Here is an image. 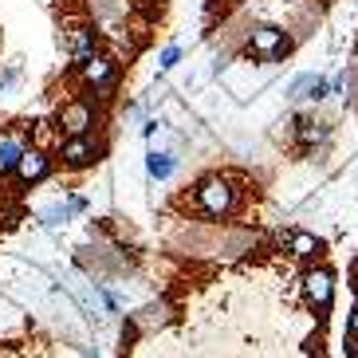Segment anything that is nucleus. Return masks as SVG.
I'll return each mask as SVG.
<instances>
[{"mask_svg":"<svg viewBox=\"0 0 358 358\" xmlns=\"http://www.w3.org/2000/svg\"><path fill=\"white\" fill-rule=\"evenodd\" d=\"M193 205H197L201 217L209 221H224L232 209H236V189H232L229 178H205L193 193Z\"/></svg>","mask_w":358,"mask_h":358,"instance_id":"obj_1","label":"nucleus"},{"mask_svg":"<svg viewBox=\"0 0 358 358\" xmlns=\"http://www.w3.org/2000/svg\"><path fill=\"white\" fill-rule=\"evenodd\" d=\"M16 83H20V64H8L0 71V99H8L16 91Z\"/></svg>","mask_w":358,"mask_h":358,"instance_id":"obj_15","label":"nucleus"},{"mask_svg":"<svg viewBox=\"0 0 358 358\" xmlns=\"http://www.w3.org/2000/svg\"><path fill=\"white\" fill-rule=\"evenodd\" d=\"M350 335H358V307L350 311Z\"/></svg>","mask_w":358,"mask_h":358,"instance_id":"obj_18","label":"nucleus"},{"mask_svg":"<svg viewBox=\"0 0 358 358\" xmlns=\"http://www.w3.org/2000/svg\"><path fill=\"white\" fill-rule=\"evenodd\" d=\"M347 347H350V355L358 358V335H350V343H347Z\"/></svg>","mask_w":358,"mask_h":358,"instance_id":"obj_19","label":"nucleus"},{"mask_svg":"<svg viewBox=\"0 0 358 358\" xmlns=\"http://www.w3.org/2000/svg\"><path fill=\"white\" fill-rule=\"evenodd\" d=\"M99 122V106L91 99H67L59 110V127L67 130V138L75 134H91V127Z\"/></svg>","mask_w":358,"mask_h":358,"instance_id":"obj_5","label":"nucleus"},{"mask_svg":"<svg viewBox=\"0 0 358 358\" xmlns=\"http://www.w3.org/2000/svg\"><path fill=\"white\" fill-rule=\"evenodd\" d=\"M67 217H71V209H67V201H64V205H55V209L43 213V224H48V229H55V224L67 221Z\"/></svg>","mask_w":358,"mask_h":358,"instance_id":"obj_17","label":"nucleus"},{"mask_svg":"<svg viewBox=\"0 0 358 358\" xmlns=\"http://www.w3.org/2000/svg\"><path fill=\"white\" fill-rule=\"evenodd\" d=\"M295 138L303 146H323L327 138H331V127L319 122V118H311V115H303V118H295Z\"/></svg>","mask_w":358,"mask_h":358,"instance_id":"obj_9","label":"nucleus"},{"mask_svg":"<svg viewBox=\"0 0 358 358\" xmlns=\"http://www.w3.org/2000/svg\"><path fill=\"white\" fill-rule=\"evenodd\" d=\"M303 292H307V299H311L315 311H327L331 299H335V275L327 272V268H311L303 275Z\"/></svg>","mask_w":358,"mask_h":358,"instance_id":"obj_7","label":"nucleus"},{"mask_svg":"<svg viewBox=\"0 0 358 358\" xmlns=\"http://www.w3.org/2000/svg\"><path fill=\"white\" fill-rule=\"evenodd\" d=\"M327 95H331V83H327L323 75H315V71L295 75L292 87H287V99H292V103H323Z\"/></svg>","mask_w":358,"mask_h":358,"instance_id":"obj_6","label":"nucleus"},{"mask_svg":"<svg viewBox=\"0 0 358 358\" xmlns=\"http://www.w3.org/2000/svg\"><path fill=\"white\" fill-rule=\"evenodd\" d=\"M178 64H181V48H178V43L162 48V55H158V71H173Z\"/></svg>","mask_w":358,"mask_h":358,"instance_id":"obj_16","label":"nucleus"},{"mask_svg":"<svg viewBox=\"0 0 358 358\" xmlns=\"http://www.w3.org/2000/svg\"><path fill=\"white\" fill-rule=\"evenodd\" d=\"M103 138H95V134H75V138H64L59 142V158H64V166H71V169H83V166H91V162H99L103 158Z\"/></svg>","mask_w":358,"mask_h":358,"instance_id":"obj_4","label":"nucleus"},{"mask_svg":"<svg viewBox=\"0 0 358 358\" xmlns=\"http://www.w3.org/2000/svg\"><path fill=\"white\" fill-rule=\"evenodd\" d=\"M12 173L20 178V185H36V181H43L52 173V162H48V154H40V150H24Z\"/></svg>","mask_w":358,"mask_h":358,"instance_id":"obj_8","label":"nucleus"},{"mask_svg":"<svg viewBox=\"0 0 358 358\" xmlns=\"http://www.w3.org/2000/svg\"><path fill=\"white\" fill-rule=\"evenodd\" d=\"M95 52H99V32H95V28H75V32H71V59H75V64L91 59Z\"/></svg>","mask_w":358,"mask_h":358,"instance_id":"obj_11","label":"nucleus"},{"mask_svg":"<svg viewBox=\"0 0 358 358\" xmlns=\"http://www.w3.org/2000/svg\"><path fill=\"white\" fill-rule=\"evenodd\" d=\"M173 169H178V158H173V154H166V150H150L146 154V173L154 181H169Z\"/></svg>","mask_w":358,"mask_h":358,"instance_id":"obj_13","label":"nucleus"},{"mask_svg":"<svg viewBox=\"0 0 358 358\" xmlns=\"http://www.w3.org/2000/svg\"><path fill=\"white\" fill-rule=\"evenodd\" d=\"M169 319H173V307H169L166 299H154V303H146L134 315V323L142 327V331H154V327H166Z\"/></svg>","mask_w":358,"mask_h":358,"instance_id":"obj_10","label":"nucleus"},{"mask_svg":"<svg viewBox=\"0 0 358 358\" xmlns=\"http://www.w3.org/2000/svg\"><path fill=\"white\" fill-rule=\"evenodd\" d=\"M244 52L260 55V59H268V64H275V59H284V55L292 52V36H287L280 24H256L252 32H248Z\"/></svg>","mask_w":358,"mask_h":358,"instance_id":"obj_2","label":"nucleus"},{"mask_svg":"<svg viewBox=\"0 0 358 358\" xmlns=\"http://www.w3.org/2000/svg\"><path fill=\"white\" fill-rule=\"evenodd\" d=\"M79 79H83V87L99 91V99H110V91H115V83H118V59L95 52L91 59L79 64Z\"/></svg>","mask_w":358,"mask_h":358,"instance_id":"obj_3","label":"nucleus"},{"mask_svg":"<svg viewBox=\"0 0 358 358\" xmlns=\"http://www.w3.org/2000/svg\"><path fill=\"white\" fill-rule=\"evenodd\" d=\"M287 241V252L295 256V260H311V256L319 252V241H315V232H303V229H295L284 236Z\"/></svg>","mask_w":358,"mask_h":358,"instance_id":"obj_12","label":"nucleus"},{"mask_svg":"<svg viewBox=\"0 0 358 358\" xmlns=\"http://www.w3.org/2000/svg\"><path fill=\"white\" fill-rule=\"evenodd\" d=\"M24 154V142L16 134H0V178H8Z\"/></svg>","mask_w":358,"mask_h":358,"instance_id":"obj_14","label":"nucleus"}]
</instances>
